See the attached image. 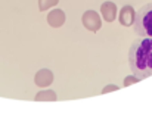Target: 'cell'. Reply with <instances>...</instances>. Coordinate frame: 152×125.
I'll list each match as a JSON object with an SVG mask.
<instances>
[{"mask_svg":"<svg viewBox=\"0 0 152 125\" xmlns=\"http://www.w3.org/2000/svg\"><path fill=\"white\" fill-rule=\"evenodd\" d=\"M36 102H56L58 100V96L53 90L50 88H43L42 91H38L36 97H34Z\"/></svg>","mask_w":152,"mask_h":125,"instance_id":"ba28073f","label":"cell"},{"mask_svg":"<svg viewBox=\"0 0 152 125\" xmlns=\"http://www.w3.org/2000/svg\"><path fill=\"white\" fill-rule=\"evenodd\" d=\"M117 13H118V9L114 2H104L100 5V15H102V19L106 21V22H114L117 19Z\"/></svg>","mask_w":152,"mask_h":125,"instance_id":"8992f818","label":"cell"},{"mask_svg":"<svg viewBox=\"0 0 152 125\" xmlns=\"http://www.w3.org/2000/svg\"><path fill=\"white\" fill-rule=\"evenodd\" d=\"M58 3H59V0H38V9L42 12H44V10L56 6Z\"/></svg>","mask_w":152,"mask_h":125,"instance_id":"9c48e42d","label":"cell"},{"mask_svg":"<svg viewBox=\"0 0 152 125\" xmlns=\"http://www.w3.org/2000/svg\"><path fill=\"white\" fill-rule=\"evenodd\" d=\"M67 21V15L62 9H53L47 15V24L52 28H61Z\"/></svg>","mask_w":152,"mask_h":125,"instance_id":"52a82bcc","label":"cell"},{"mask_svg":"<svg viewBox=\"0 0 152 125\" xmlns=\"http://www.w3.org/2000/svg\"><path fill=\"white\" fill-rule=\"evenodd\" d=\"M117 18H118L120 24L123 27H126V28L133 27L135 18H136V10H135V7L131 5H126V6L121 7V10H120V13L117 15Z\"/></svg>","mask_w":152,"mask_h":125,"instance_id":"277c9868","label":"cell"},{"mask_svg":"<svg viewBox=\"0 0 152 125\" xmlns=\"http://www.w3.org/2000/svg\"><path fill=\"white\" fill-rule=\"evenodd\" d=\"M128 66L139 80L152 75V38L140 37L128 49Z\"/></svg>","mask_w":152,"mask_h":125,"instance_id":"6da1fadb","label":"cell"},{"mask_svg":"<svg viewBox=\"0 0 152 125\" xmlns=\"http://www.w3.org/2000/svg\"><path fill=\"white\" fill-rule=\"evenodd\" d=\"M120 87H117L115 84H109V86H106L105 88H102V94H105V93H109V91H117Z\"/></svg>","mask_w":152,"mask_h":125,"instance_id":"8fae6325","label":"cell"},{"mask_svg":"<svg viewBox=\"0 0 152 125\" xmlns=\"http://www.w3.org/2000/svg\"><path fill=\"white\" fill-rule=\"evenodd\" d=\"M140 80L136 77V75H128V77H126L124 78V87H128V86H131V84H136V82H139Z\"/></svg>","mask_w":152,"mask_h":125,"instance_id":"30bf717a","label":"cell"},{"mask_svg":"<svg viewBox=\"0 0 152 125\" xmlns=\"http://www.w3.org/2000/svg\"><path fill=\"white\" fill-rule=\"evenodd\" d=\"M53 72L47 69V68H43V69H40L37 74L34 75V82H36V86L40 87V88H46V87H50L53 84Z\"/></svg>","mask_w":152,"mask_h":125,"instance_id":"5b68a950","label":"cell"},{"mask_svg":"<svg viewBox=\"0 0 152 125\" xmlns=\"http://www.w3.org/2000/svg\"><path fill=\"white\" fill-rule=\"evenodd\" d=\"M135 33L139 37L152 38V2L142 6L135 18Z\"/></svg>","mask_w":152,"mask_h":125,"instance_id":"7a4b0ae2","label":"cell"},{"mask_svg":"<svg viewBox=\"0 0 152 125\" xmlns=\"http://www.w3.org/2000/svg\"><path fill=\"white\" fill-rule=\"evenodd\" d=\"M81 22L83 27L92 33H98L102 28V18L99 16V13L96 10H86L81 16Z\"/></svg>","mask_w":152,"mask_h":125,"instance_id":"3957f363","label":"cell"}]
</instances>
